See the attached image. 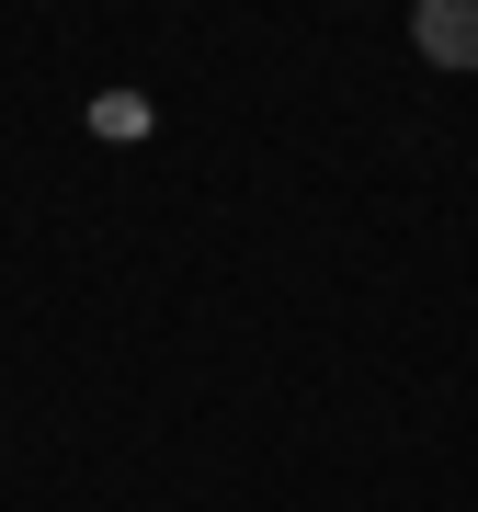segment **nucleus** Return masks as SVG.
I'll return each instance as SVG.
<instances>
[{"label":"nucleus","instance_id":"f257e3e1","mask_svg":"<svg viewBox=\"0 0 478 512\" xmlns=\"http://www.w3.org/2000/svg\"><path fill=\"white\" fill-rule=\"evenodd\" d=\"M410 46H422L433 69L478 80V0H410Z\"/></svg>","mask_w":478,"mask_h":512}]
</instances>
